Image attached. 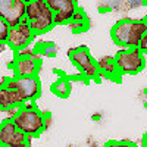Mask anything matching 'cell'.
Segmentation results:
<instances>
[{
	"mask_svg": "<svg viewBox=\"0 0 147 147\" xmlns=\"http://www.w3.org/2000/svg\"><path fill=\"white\" fill-rule=\"evenodd\" d=\"M147 34V21L143 19H121L115 22V25L110 30V37L115 44L119 47H137L140 38Z\"/></svg>",
	"mask_w": 147,
	"mask_h": 147,
	"instance_id": "6da1fadb",
	"label": "cell"
},
{
	"mask_svg": "<svg viewBox=\"0 0 147 147\" xmlns=\"http://www.w3.org/2000/svg\"><path fill=\"white\" fill-rule=\"evenodd\" d=\"M15 125L30 138H37L44 132L43 129V112L34 102L22 103L18 113L12 118Z\"/></svg>",
	"mask_w": 147,
	"mask_h": 147,
	"instance_id": "7a4b0ae2",
	"label": "cell"
},
{
	"mask_svg": "<svg viewBox=\"0 0 147 147\" xmlns=\"http://www.w3.org/2000/svg\"><path fill=\"white\" fill-rule=\"evenodd\" d=\"M25 19L35 35H43L55 27L53 12L47 6L46 0H32L31 3H27Z\"/></svg>",
	"mask_w": 147,
	"mask_h": 147,
	"instance_id": "3957f363",
	"label": "cell"
},
{
	"mask_svg": "<svg viewBox=\"0 0 147 147\" xmlns=\"http://www.w3.org/2000/svg\"><path fill=\"white\" fill-rule=\"evenodd\" d=\"M72 65L80 71V75L85 81H100V71L97 66V60L91 56L87 46L75 47L68 53Z\"/></svg>",
	"mask_w": 147,
	"mask_h": 147,
	"instance_id": "277c9868",
	"label": "cell"
},
{
	"mask_svg": "<svg viewBox=\"0 0 147 147\" xmlns=\"http://www.w3.org/2000/svg\"><path fill=\"white\" fill-rule=\"evenodd\" d=\"M113 60L121 75H137L146 68V55L137 47H122L113 56Z\"/></svg>",
	"mask_w": 147,
	"mask_h": 147,
	"instance_id": "5b68a950",
	"label": "cell"
},
{
	"mask_svg": "<svg viewBox=\"0 0 147 147\" xmlns=\"http://www.w3.org/2000/svg\"><path fill=\"white\" fill-rule=\"evenodd\" d=\"M2 85L7 88L18 90L21 94L24 103L25 102H37L41 96V82L38 75H30V77H12L5 78Z\"/></svg>",
	"mask_w": 147,
	"mask_h": 147,
	"instance_id": "8992f818",
	"label": "cell"
},
{
	"mask_svg": "<svg viewBox=\"0 0 147 147\" xmlns=\"http://www.w3.org/2000/svg\"><path fill=\"white\" fill-rule=\"evenodd\" d=\"M31 140L15 125L13 119L6 118L0 122V147H30Z\"/></svg>",
	"mask_w": 147,
	"mask_h": 147,
	"instance_id": "52a82bcc",
	"label": "cell"
},
{
	"mask_svg": "<svg viewBox=\"0 0 147 147\" xmlns=\"http://www.w3.org/2000/svg\"><path fill=\"white\" fill-rule=\"evenodd\" d=\"M35 37H37V35L32 32L31 27L28 25V21L24 18V19L18 24V25L10 27L6 44L16 53V52L22 50V49H27V47L34 41Z\"/></svg>",
	"mask_w": 147,
	"mask_h": 147,
	"instance_id": "ba28073f",
	"label": "cell"
},
{
	"mask_svg": "<svg viewBox=\"0 0 147 147\" xmlns=\"http://www.w3.org/2000/svg\"><path fill=\"white\" fill-rule=\"evenodd\" d=\"M47 6L53 12V24L56 25H66L72 19L75 10L78 9L77 0H46Z\"/></svg>",
	"mask_w": 147,
	"mask_h": 147,
	"instance_id": "9c48e42d",
	"label": "cell"
},
{
	"mask_svg": "<svg viewBox=\"0 0 147 147\" xmlns=\"http://www.w3.org/2000/svg\"><path fill=\"white\" fill-rule=\"evenodd\" d=\"M27 3L22 0H0V16H2L9 27H15L25 18Z\"/></svg>",
	"mask_w": 147,
	"mask_h": 147,
	"instance_id": "30bf717a",
	"label": "cell"
},
{
	"mask_svg": "<svg viewBox=\"0 0 147 147\" xmlns=\"http://www.w3.org/2000/svg\"><path fill=\"white\" fill-rule=\"evenodd\" d=\"M13 69V77H30L38 75V71L41 68V59L34 56H18L15 55L13 63L10 65Z\"/></svg>",
	"mask_w": 147,
	"mask_h": 147,
	"instance_id": "8fae6325",
	"label": "cell"
},
{
	"mask_svg": "<svg viewBox=\"0 0 147 147\" xmlns=\"http://www.w3.org/2000/svg\"><path fill=\"white\" fill-rule=\"evenodd\" d=\"M22 103H24V100H22L21 94L18 93V90L7 88L0 84V110L6 112L10 107L21 106Z\"/></svg>",
	"mask_w": 147,
	"mask_h": 147,
	"instance_id": "7c38bea8",
	"label": "cell"
},
{
	"mask_svg": "<svg viewBox=\"0 0 147 147\" xmlns=\"http://www.w3.org/2000/svg\"><path fill=\"white\" fill-rule=\"evenodd\" d=\"M97 66H99V71H100V77H105L107 80H112V81H116V82L121 81L122 75L119 74L112 56H105V57L99 59L97 60Z\"/></svg>",
	"mask_w": 147,
	"mask_h": 147,
	"instance_id": "4fadbf2b",
	"label": "cell"
},
{
	"mask_svg": "<svg viewBox=\"0 0 147 147\" xmlns=\"http://www.w3.org/2000/svg\"><path fill=\"white\" fill-rule=\"evenodd\" d=\"M72 90V85H71V80L65 75H60L52 85H50V91L53 94H56L60 99H68L69 94Z\"/></svg>",
	"mask_w": 147,
	"mask_h": 147,
	"instance_id": "5bb4252c",
	"label": "cell"
},
{
	"mask_svg": "<svg viewBox=\"0 0 147 147\" xmlns=\"http://www.w3.org/2000/svg\"><path fill=\"white\" fill-rule=\"evenodd\" d=\"M35 50L38 52L40 56H47V57H53L57 53V47L53 43H40L35 46Z\"/></svg>",
	"mask_w": 147,
	"mask_h": 147,
	"instance_id": "9a60e30c",
	"label": "cell"
},
{
	"mask_svg": "<svg viewBox=\"0 0 147 147\" xmlns=\"http://www.w3.org/2000/svg\"><path fill=\"white\" fill-rule=\"evenodd\" d=\"M66 25L71 28V31L74 34H81V32H85L88 31L90 28V19H85V21H69Z\"/></svg>",
	"mask_w": 147,
	"mask_h": 147,
	"instance_id": "2e32d148",
	"label": "cell"
},
{
	"mask_svg": "<svg viewBox=\"0 0 147 147\" xmlns=\"http://www.w3.org/2000/svg\"><path fill=\"white\" fill-rule=\"evenodd\" d=\"M103 147H138V144L127 140H110Z\"/></svg>",
	"mask_w": 147,
	"mask_h": 147,
	"instance_id": "e0dca14e",
	"label": "cell"
},
{
	"mask_svg": "<svg viewBox=\"0 0 147 147\" xmlns=\"http://www.w3.org/2000/svg\"><path fill=\"white\" fill-rule=\"evenodd\" d=\"M9 24L0 16V43H6L7 41V35H9Z\"/></svg>",
	"mask_w": 147,
	"mask_h": 147,
	"instance_id": "ac0fdd59",
	"label": "cell"
},
{
	"mask_svg": "<svg viewBox=\"0 0 147 147\" xmlns=\"http://www.w3.org/2000/svg\"><path fill=\"white\" fill-rule=\"evenodd\" d=\"M85 19H88V16H87V13H85V10L82 9V7H80L78 6V9L75 10V13H74V16H72V19L71 21H85Z\"/></svg>",
	"mask_w": 147,
	"mask_h": 147,
	"instance_id": "d6986e66",
	"label": "cell"
},
{
	"mask_svg": "<svg viewBox=\"0 0 147 147\" xmlns=\"http://www.w3.org/2000/svg\"><path fill=\"white\" fill-rule=\"evenodd\" d=\"M50 125H52V115L50 112H44L43 113V129L47 131Z\"/></svg>",
	"mask_w": 147,
	"mask_h": 147,
	"instance_id": "ffe728a7",
	"label": "cell"
},
{
	"mask_svg": "<svg viewBox=\"0 0 147 147\" xmlns=\"http://www.w3.org/2000/svg\"><path fill=\"white\" fill-rule=\"evenodd\" d=\"M6 46H7L6 43H0V53H2V52H3V49H5Z\"/></svg>",
	"mask_w": 147,
	"mask_h": 147,
	"instance_id": "44dd1931",
	"label": "cell"
},
{
	"mask_svg": "<svg viewBox=\"0 0 147 147\" xmlns=\"http://www.w3.org/2000/svg\"><path fill=\"white\" fill-rule=\"evenodd\" d=\"M22 2H25V3H31L32 0H22Z\"/></svg>",
	"mask_w": 147,
	"mask_h": 147,
	"instance_id": "7402d4cb",
	"label": "cell"
}]
</instances>
